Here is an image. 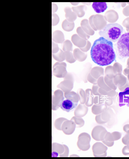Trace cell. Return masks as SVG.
Listing matches in <instances>:
<instances>
[{"label":"cell","mask_w":129,"mask_h":159,"mask_svg":"<svg viewBox=\"0 0 129 159\" xmlns=\"http://www.w3.org/2000/svg\"><path fill=\"white\" fill-rule=\"evenodd\" d=\"M108 148L100 142H97L93 146V154L96 157H105L106 156Z\"/></svg>","instance_id":"cell-7"},{"label":"cell","mask_w":129,"mask_h":159,"mask_svg":"<svg viewBox=\"0 0 129 159\" xmlns=\"http://www.w3.org/2000/svg\"><path fill=\"white\" fill-rule=\"evenodd\" d=\"M127 147H128V148L129 149V141L128 142V143H127Z\"/></svg>","instance_id":"cell-28"},{"label":"cell","mask_w":129,"mask_h":159,"mask_svg":"<svg viewBox=\"0 0 129 159\" xmlns=\"http://www.w3.org/2000/svg\"><path fill=\"white\" fill-rule=\"evenodd\" d=\"M72 120L74 121L76 128L82 127L84 126V122L82 119H77L76 118L74 117L71 119Z\"/></svg>","instance_id":"cell-17"},{"label":"cell","mask_w":129,"mask_h":159,"mask_svg":"<svg viewBox=\"0 0 129 159\" xmlns=\"http://www.w3.org/2000/svg\"><path fill=\"white\" fill-rule=\"evenodd\" d=\"M58 9V7L56 4L54 3H52V13L56 12Z\"/></svg>","instance_id":"cell-26"},{"label":"cell","mask_w":129,"mask_h":159,"mask_svg":"<svg viewBox=\"0 0 129 159\" xmlns=\"http://www.w3.org/2000/svg\"><path fill=\"white\" fill-rule=\"evenodd\" d=\"M117 54L120 58L129 57V32L123 34L116 44Z\"/></svg>","instance_id":"cell-3"},{"label":"cell","mask_w":129,"mask_h":159,"mask_svg":"<svg viewBox=\"0 0 129 159\" xmlns=\"http://www.w3.org/2000/svg\"><path fill=\"white\" fill-rule=\"evenodd\" d=\"M59 18L58 16L55 14L52 13V25H56L58 23Z\"/></svg>","instance_id":"cell-18"},{"label":"cell","mask_w":129,"mask_h":159,"mask_svg":"<svg viewBox=\"0 0 129 159\" xmlns=\"http://www.w3.org/2000/svg\"><path fill=\"white\" fill-rule=\"evenodd\" d=\"M67 120L65 118H58V119H57L55 122L54 125L55 127L58 130H62V123L64 122V121Z\"/></svg>","instance_id":"cell-16"},{"label":"cell","mask_w":129,"mask_h":159,"mask_svg":"<svg viewBox=\"0 0 129 159\" xmlns=\"http://www.w3.org/2000/svg\"><path fill=\"white\" fill-rule=\"evenodd\" d=\"M78 103L74 102L69 99H66L62 101L60 107L62 110L69 112L73 111L76 108Z\"/></svg>","instance_id":"cell-10"},{"label":"cell","mask_w":129,"mask_h":159,"mask_svg":"<svg viewBox=\"0 0 129 159\" xmlns=\"http://www.w3.org/2000/svg\"><path fill=\"white\" fill-rule=\"evenodd\" d=\"M104 140L108 142L114 141V138L112 133L107 132L105 137Z\"/></svg>","instance_id":"cell-19"},{"label":"cell","mask_w":129,"mask_h":159,"mask_svg":"<svg viewBox=\"0 0 129 159\" xmlns=\"http://www.w3.org/2000/svg\"><path fill=\"white\" fill-rule=\"evenodd\" d=\"M123 31L122 27L119 24L110 23L99 31V34L109 41L116 42L122 36Z\"/></svg>","instance_id":"cell-2"},{"label":"cell","mask_w":129,"mask_h":159,"mask_svg":"<svg viewBox=\"0 0 129 159\" xmlns=\"http://www.w3.org/2000/svg\"><path fill=\"white\" fill-rule=\"evenodd\" d=\"M123 130L125 132H126L129 130V124L126 125H124L123 127Z\"/></svg>","instance_id":"cell-27"},{"label":"cell","mask_w":129,"mask_h":159,"mask_svg":"<svg viewBox=\"0 0 129 159\" xmlns=\"http://www.w3.org/2000/svg\"><path fill=\"white\" fill-rule=\"evenodd\" d=\"M91 137L87 133H83L79 135L77 146L81 150L86 151L89 149Z\"/></svg>","instance_id":"cell-4"},{"label":"cell","mask_w":129,"mask_h":159,"mask_svg":"<svg viewBox=\"0 0 129 159\" xmlns=\"http://www.w3.org/2000/svg\"><path fill=\"white\" fill-rule=\"evenodd\" d=\"M92 7L95 12L98 13L104 12L108 8L106 3H93Z\"/></svg>","instance_id":"cell-13"},{"label":"cell","mask_w":129,"mask_h":159,"mask_svg":"<svg viewBox=\"0 0 129 159\" xmlns=\"http://www.w3.org/2000/svg\"><path fill=\"white\" fill-rule=\"evenodd\" d=\"M102 141V143L109 147L113 146L114 144V141L108 142L106 141V140H103Z\"/></svg>","instance_id":"cell-25"},{"label":"cell","mask_w":129,"mask_h":159,"mask_svg":"<svg viewBox=\"0 0 129 159\" xmlns=\"http://www.w3.org/2000/svg\"><path fill=\"white\" fill-rule=\"evenodd\" d=\"M122 152L123 155L125 156L129 155V149L128 148L127 146H125L122 150Z\"/></svg>","instance_id":"cell-24"},{"label":"cell","mask_w":129,"mask_h":159,"mask_svg":"<svg viewBox=\"0 0 129 159\" xmlns=\"http://www.w3.org/2000/svg\"><path fill=\"white\" fill-rule=\"evenodd\" d=\"M64 145V148H65V151H64L63 154L60 155V157H68L69 153V149L67 146Z\"/></svg>","instance_id":"cell-23"},{"label":"cell","mask_w":129,"mask_h":159,"mask_svg":"<svg viewBox=\"0 0 129 159\" xmlns=\"http://www.w3.org/2000/svg\"><path fill=\"white\" fill-rule=\"evenodd\" d=\"M90 55L93 62L100 66L109 65L116 60L113 43L102 37L94 42Z\"/></svg>","instance_id":"cell-1"},{"label":"cell","mask_w":129,"mask_h":159,"mask_svg":"<svg viewBox=\"0 0 129 159\" xmlns=\"http://www.w3.org/2000/svg\"><path fill=\"white\" fill-rule=\"evenodd\" d=\"M119 105L120 107L125 106L129 107V87H127L119 94Z\"/></svg>","instance_id":"cell-8"},{"label":"cell","mask_w":129,"mask_h":159,"mask_svg":"<svg viewBox=\"0 0 129 159\" xmlns=\"http://www.w3.org/2000/svg\"><path fill=\"white\" fill-rule=\"evenodd\" d=\"M129 141V130L126 132V134L122 139V142L123 144L127 145V143Z\"/></svg>","instance_id":"cell-21"},{"label":"cell","mask_w":129,"mask_h":159,"mask_svg":"<svg viewBox=\"0 0 129 159\" xmlns=\"http://www.w3.org/2000/svg\"><path fill=\"white\" fill-rule=\"evenodd\" d=\"M52 154H55L53 157H58V154H60V156L63 154L65 151V148L64 145L54 143L52 144Z\"/></svg>","instance_id":"cell-12"},{"label":"cell","mask_w":129,"mask_h":159,"mask_svg":"<svg viewBox=\"0 0 129 159\" xmlns=\"http://www.w3.org/2000/svg\"><path fill=\"white\" fill-rule=\"evenodd\" d=\"M76 127V125L74 122L67 121L62 124V129L65 134L71 135L74 132Z\"/></svg>","instance_id":"cell-9"},{"label":"cell","mask_w":129,"mask_h":159,"mask_svg":"<svg viewBox=\"0 0 129 159\" xmlns=\"http://www.w3.org/2000/svg\"><path fill=\"white\" fill-rule=\"evenodd\" d=\"M58 45L52 41V53H56L58 52Z\"/></svg>","instance_id":"cell-22"},{"label":"cell","mask_w":129,"mask_h":159,"mask_svg":"<svg viewBox=\"0 0 129 159\" xmlns=\"http://www.w3.org/2000/svg\"><path fill=\"white\" fill-rule=\"evenodd\" d=\"M107 132L106 128L100 125L94 128L92 132V138L97 141H103Z\"/></svg>","instance_id":"cell-6"},{"label":"cell","mask_w":129,"mask_h":159,"mask_svg":"<svg viewBox=\"0 0 129 159\" xmlns=\"http://www.w3.org/2000/svg\"><path fill=\"white\" fill-rule=\"evenodd\" d=\"M64 98L63 92L60 90H57L54 92L52 96V109L56 110L60 107L64 100Z\"/></svg>","instance_id":"cell-5"},{"label":"cell","mask_w":129,"mask_h":159,"mask_svg":"<svg viewBox=\"0 0 129 159\" xmlns=\"http://www.w3.org/2000/svg\"><path fill=\"white\" fill-rule=\"evenodd\" d=\"M52 39L54 42L60 43L62 40V34L61 32L58 31H55L52 33Z\"/></svg>","instance_id":"cell-14"},{"label":"cell","mask_w":129,"mask_h":159,"mask_svg":"<svg viewBox=\"0 0 129 159\" xmlns=\"http://www.w3.org/2000/svg\"><path fill=\"white\" fill-rule=\"evenodd\" d=\"M113 136L114 141L118 140L122 137V134L118 132H114L112 133Z\"/></svg>","instance_id":"cell-20"},{"label":"cell","mask_w":129,"mask_h":159,"mask_svg":"<svg viewBox=\"0 0 129 159\" xmlns=\"http://www.w3.org/2000/svg\"><path fill=\"white\" fill-rule=\"evenodd\" d=\"M64 96L67 99H69L74 102L78 103V96L74 92H70L69 93H65Z\"/></svg>","instance_id":"cell-15"},{"label":"cell","mask_w":129,"mask_h":159,"mask_svg":"<svg viewBox=\"0 0 129 159\" xmlns=\"http://www.w3.org/2000/svg\"><path fill=\"white\" fill-rule=\"evenodd\" d=\"M53 75L57 77H63L65 72L63 67V64L57 62L53 65L52 67Z\"/></svg>","instance_id":"cell-11"}]
</instances>
